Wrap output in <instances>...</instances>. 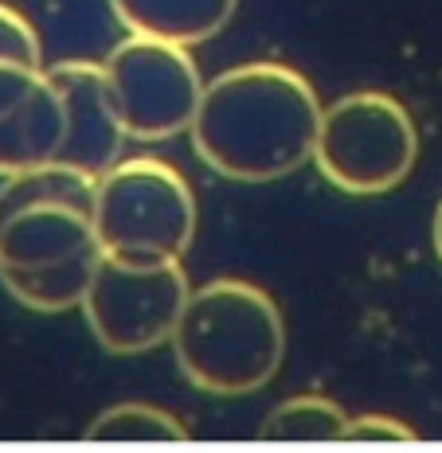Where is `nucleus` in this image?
<instances>
[{"mask_svg": "<svg viewBox=\"0 0 442 453\" xmlns=\"http://www.w3.org/2000/svg\"><path fill=\"white\" fill-rule=\"evenodd\" d=\"M94 207L35 200L0 219V270H35L94 247Z\"/></svg>", "mask_w": 442, "mask_h": 453, "instance_id": "8", "label": "nucleus"}, {"mask_svg": "<svg viewBox=\"0 0 442 453\" xmlns=\"http://www.w3.org/2000/svg\"><path fill=\"white\" fill-rule=\"evenodd\" d=\"M435 254L442 258V203H438V211H435Z\"/></svg>", "mask_w": 442, "mask_h": 453, "instance_id": "17", "label": "nucleus"}, {"mask_svg": "<svg viewBox=\"0 0 442 453\" xmlns=\"http://www.w3.org/2000/svg\"><path fill=\"white\" fill-rule=\"evenodd\" d=\"M341 441H415V430L388 414H361V418L345 422Z\"/></svg>", "mask_w": 442, "mask_h": 453, "instance_id": "15", "label": "nucleus"}, {"mask_svg": "<svg viewBox=\"0 0 442 453\" xmlns=\"http://www.w3.org/2000/svg\"><path fill=\"white\" fill-rule=\"evenodd\" d=\"M0 59L43 67V43H40V35H35V27L27 24V16H20L12 4H4V0H0Z\"/></svg>", "mask_w": 442, "mask_h": 453, "instance_id": "14", "label": "nucleus"}, {"mask_svg": "<svg viewBox=\"0 0 442 453\" xmlns=\"http://www.w3.org/2000/svg\"><path fill=\"white\" fill-rule=\"evenodd\" d=\"M43 71L55 82L63 110H67V141H63L55 160L98 180L110 165H118L126 157V141H129L106 71L94 59H63Z\"/></svg>", "mask_w": 442, "mask_h": 453, "instance_id": "7", "label": "nucleus"}, {"mask_svg": "<svg viewBox=\"0 0 442 453\" xmlns=\"http://www.w3.org/2000/svg\"><path fill=\"white\" fill-rule=\"evenodd\" d=\"M63 141H67V110H63L55 82L43 71V79L35 82V90L20 106L0 113V176L55 160Z\"/></svg>", "mask_w": 442, "mask_h": 453, "instance_id": "9", "label": "nucleus"}, {"mask_svg": "<svg viewBox=\"0 0 442 453\" xmlns=\"http://www.w3.org/2000/svg\"><path fill=\"white\" fill-rule=\"evenodd\" d=\"M176 367L196 391L239 399L255 395L286 364V320L255 281L212 278L188 294L173 336Z\"/></svg>", "mask_w": 442, "mask_h": 453, "instance_id": "2", "label": "nucleus"}, {"mask_svg": "<svg viewBox=\"0 0 442 453\" xmlns=\"http://www.w3.org/2000/svg\"><path fill=\"white\" fill-rule=\"evenodd\" d=\"M94 239L121 262H173L192 250L196 196L161 157H121L94 180Z\"/></svg>", "mask_w": 442, "mask_h": 453, "instance_id": "3", "label": "nucleus"}, {"mask_svg": "<svg viewBox=\"0 0 442 453\" xmlns=\"http://www.w3.org/2000/svg\"><path fill=\"white\" fill-rule=\"evenodd\" d=\"M102 247H94L71 254V258H59L51 266H35V270H0V286L8 289L24 309L32 313H71V309L82 305L87 297V286L94 278V266H98Z\"/></svg>", "mask_w": 442, "mask_h": 453, "instance_id": "11", "label": "nucleus"}, {"mask_svg": "<svg viewBox=\"0 0 442 453\" xmlns=\"http://www.w3.org/2000/svg\"><path fill=\"white\" fill-rule=\"evenodd\" d=\"M317 118L322 98L302 71L255 59L204 82L188 134L212 173L239 184H270L309 160Z\"/></svg>", "mask_w": 442, "mask_h": 453, "instance_id": "1", "label": "nucleus"}, {"mask_svg": "<svg viewBox=\"0 0 442 453\" xmlns=\"http://www.w3.org/2000/svg\"><path fill=\"white\" fill-rule=\"evenodd\" d=\"M349 414L325 395H294L267 414L259 438L267 441H341Z\"/></svg>", "mask_w": 442, "mask_h": 453, "instance_id": "12", "label": "nucleus"}, {"mask_svg": "<svg viewBox=\"0 0 442 453\" xmlns=\"http://www.w3.org/2000/svg\"><path fill=\"white\" fill-rule=\"evenodd\" d=\"M309 160L337 192L380 196L399 188L419 160L411 110L384 90H353L322 106Z\"/></svg>", "mask_w": 442, "mask_h": 453, "instance_id": "4", "label": "nucleus"}, {"mask_svg": "<svg viewBox=\"0 0 442 453\" xmlns=\"http://www.w3.org/2000/svg\"><path fill=\"white\" fill-rule=\"evenodd\" d=\"M110 4L126 32L200 47L231 24L239 0H110Z\"/></svg>", "mask_w": 442, "mask_h": 453, "instance_id": "10", "label": "nucleus"}, {"mask_svg": "<svg viewBox=\"0 0 442 453\" xmlns=\"http://www.w3.org/2000/svg\"><path fill=\"white\" fill-rule=\"evenodd\" d=\"M90 441H184L188 430L181 418H173L161 407L149 403H118L102 411L87 426Z\"/></svg>", "mask_w": 442, "mask_h": 453, "instance_id": "13", "label": "nucleus"}, {"mask_svg": "<svg viewBox=\"0 0 442 453\" xmlns=\"http://www.w3.org/2000/svg\"><path fill=\"white\" fill-rule=\"evenodd\" d=\"M188 294H192V281L181 258L121 262L98 254V266L79 309L94 340L110 356H141L168 344Z\"/></svg>", "mask_w": 442, "mask_h": 453, "instance_id": "5", "label": "nucleus"}, {"mask_svg": "<svg viewBox=\"0 0 442 453\" xmlns=\"http://www.w3.org/2000/svg\"><path fill=\"white\" fill-rule=\"evenodd\" d=\"M102 71L114 90L121 126L134 141H168L192 126L204 94L192 47L129 32L102 59Z\"/></svg>", "mask_w": 442, "mask_h": 453, "instance_id": "6", "label": "nucleus"}, {"mask_svg": "<svg viewBox=\"0 0 442 453\" xmlns=\"http://www.w3.org/2000/svg\"><path fill=\"white\" fill-rule=\"evenodd\" d=\"M43 79V67L32 63H16V59H0V113L16 110L27 94L35 90V82Z\"/></svg>", "mask_w": 442, "mask_h": 453, "instance_id": "16", "label": "nucleus"}]
</instances>
